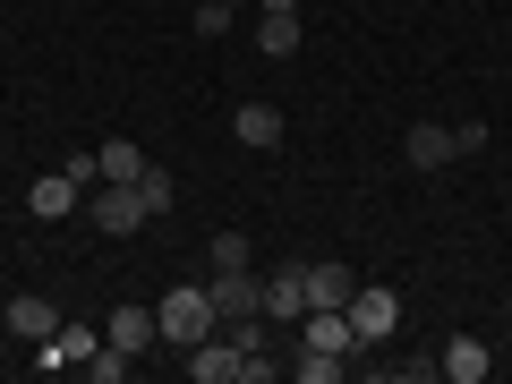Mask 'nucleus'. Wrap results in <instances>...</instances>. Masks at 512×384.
Masks as SVG:
<instances>
[{
    "instance_id": "nucleus-16",
    "label": "nucleus",
    "mask_w": 512,
    "mask_h": 384,
    "mask_svg": "<svg viewBox=\"0 0 512 384\" xmlns=\"http://www.w3.org/2000/svg\"><path fill=\"white\" fill-rule=\"evenodd\" d=\"M239 146H256V154H265V146H282V111L274 103H239Z\"/></svg>"
},
{
    "instance_id": "nucleus-18",
    "label": "nucleus",
    "mask_w": 512,
    "mask_h": 384,
    "mask_svg": "<svg viewBox=\"0 0 512 384\" xmlns=\"http://www.w3.org/2000/svg\"><path fill=\"white\" fill-rule=\"evenodd\" d=\"M239 265H248V239H239V231H214V239H205V274H239Z\"/></svg>"
},
{
    "instance_id": "nucleus-24",
    "label": "nucleus",
    "mask_w": 512,
    "mask_h": 384,
    "mask_svg": "<svg viewBox=\"0 0 512 384\" xmlns=\"http://www.w3.org/2000/svg\"><path fill=\"white\" fill-rule=\"evenodd\" d=\"M256 9H299V0H256Z\"/></svg>"
},
{
    "instance_id": "nucleus-17",
    "label": "nucleus",
    "mask_w": 512,
    "mask_h": 384,
    "mask_svg": "<svg viewBox=\"0 0 512 384\" xmlns=\"http://www.w3.org/2000/svg\"><path fill=\"white\" fill-rule=\"evenodd\" d=\"M137 197H146V214H154V222H163V214H171V205H180V180H171V171H163V163H146V171H137Z\"/></svg>"
},
{
    "instance_id": "nucleus-10",
    "label": "nucleus",
    "mask_w": 512,
    "mask_h": 384,
    "mask_svg": "<svg viewBox=\"0 0 512 384\" xmlns=\"http://www.w3.org/2000/svg\"><path fill=\"white\" fill-rule=\"evenodd\" d=\"M205 291H214L222 325H231V316H265V308H256V265H239V274H205Z\"/></svg>"
},
{
    "instance_id": "nucleus-7",
    "label": "nucleus",
    "mask_w": 512,
    "mask_h": 384,
    "mask_svg": "<svg viewBox=\"0 0 512 384\" xmlns=\"http://www.w3.org/2000/svg\"><path fill=\"white\" fill-rule=\"evenodd\" d=\"M453 154H461V137H453L444 120H419V128L402 137V163H410V171H444Z\"/></svg>"
},
{
    "instance_id": "nucleus-25",
    "label": "nucleus",
    "mask_w": 512,
    "mask_h": 384,
    "mask_svg": "<svg viewBox=\"0 0 512 384\" xmlns=\"http://www.w3.org/2000/svg\"><path fill=\"white\" fill-rule=\"evenodd\" d=\"M231 9H248V0H231Z\"/></svg>"
},
{
    "instance_id": "nucleus-21",
    "label": "nucleus",
    "mask_w": 512,
    "mask_h": 384,
    "mask_svg": "<svg viewBox=\"0 0 512 384\" xmlns=\"http://www.w3.org/2000/svg\"><path fill=\"white\" fill-rule=\"evenodd\" d=\"M231 18H239L231 0H197V9H188V26H197L205 43H214V35H231Z\"/></svg>"
},
{
    "instance_id": "nucleus-8",
    "label": "nucleus",
    "mask_w": 512,
    "mask_h": 384,
    "mask_svg": "<svg viewBox=\"0 0 512 384\" xmlns=\"http://www.w3.org/2000/svg\"><path fill=\"white\" fill-rule=\"evenodd\" d=\"M188 376H197V384H239V342H231V333L188 342Z\"/></svg>"
},
{
    "instance_id": "nucleus-3",
    "label": "nucleus",
    "mask_w": 512,
    "mask_h": 384,
    "mask_svg": "<svg viewBox=\"0 0 512 384\" xmlns=\"http://www.w3.org/2000/svg\"><path fill=\"white\" fill-rule=\"evenodd\" d=\"M94 350H103V325H86V316H60L52 342H35V367H43V376H60V367H86Z\"/></svg>"
},
{
    "instance_id": "nucleus-20",
    "label": "nucleus",
    "mask_w": 512,
    "mask_h": 384,
    "mask_svg": "<svg viewBox=\"0 0 512 384\" xmlns=\"http://www.w3.org/2000/svg\"><path fill=\"white\" fill-rule=\"evenodd\" d=\"M342 367H350V359H333V350H299V359H291V376H299V384H333Z\"/></svg>"
},
{
    "instance_id": "nucleus-14",
    "label": "nucleus",
    "mask_w": 512,
    "mask_h": 384,
    "mask_svg": "<svg viewBox=\"0 0 512 384\" xmlns=\"http://www.w3.org/2000/svg\"><path fill=\"white\" fill-rule=\"evenodd\" d=\"M9 333H18V342H52L60 308H52V299H35V291H18V299H9Z\"/></svg>"
},
{
    "instance_id": "nucleus-19",
    "label": "nucleus",
    "mask_w": 512,
    "mask_h": 384,
    "mask_svg": "<svg viewBox=\"0 0 512 384\" xmlns=\"http://www.w3.org/2000/svg\"><path fill=\"white\" fill-rule=\"evenodd\" d=\"M103 154V180H137L146 171V146H128V137H111V146H94Z\"/></svg>"
},
{
    "instance_id": "nucleus-15",
    "label": "nucleus",
    "mask_w": 512,
    "mask_h": 384,
    "mask_svg": "<svg viewBox=\"0 0 512 384\" xmlns=\"http://www.w3.org/2000/svg\"><path fill=\"white\" fill-rule=\"evenodd\" d=\"M256 52H265V60H291L299 52V9H265V18H256Z\"/></svg>"
},
{
    "instance_id": "nucleus-6",
    "label": "nucleus",
    "mask_w": 512,
    "mask_h": 384,
    "mask_svg": "<svg viewBox=\"0 0 512 384\" xmlns=\"http://www.w3.org/2000/svg\"><path fill=\"white\" fill-rule=\"evenodd\" d=\"M299 350H333V359H359V333L342 308H308L299 316Z\"/></svg>"
},
{
    "instance_id": "nucleus-13",
    "label": "nucleus",
    "mask_w": 512,
    "mask_h": 384,
    "mask_svg": "<svg viewBox=\"0 0 512 384\" xmlns=\"http://www.w3.org/2000/svg\"><path fill=\"white\" fill-rule=\"evenodd\" d=\"M26 205H35L43 222H60V214H77V205H86V188H77L69 171H43V180L26 188Z\"/></svg>"
},
{
    "instance_id": "nucleus-4",
    "label": "nucleus",
    "mask_w": 512,
    "mask_h": 384,
    "mask_svg": "<svg viewBox=\"0 0 512 384\" xmlns=\"http://www.w3.org/2000/svg\"><path fill=\"white\" fill-rule=\"evenodd\" d=\"M256 308H265V325H299L308 316V265H274L256 282Z\"/></svg>"
},
{
    "instance_id": "nucleus-9",
    "label": "nucleus",
    "mask_w": 512,
    "mask_h": 384,
    "mask_svg": "<svg viewBox=\"0 0 512 384\" xmlns=\"http://www.w3.org/2000/svg\"><path fill=\"white\" fill-rule=\"evenodd\" d=\"M487 367H495V350L478 342V333H453V342L436 350V376H444V384H478Z\"/></svg>"
},
{
    "instance_id": "nucleus-22",
    "label": "nucleus",
    "mask_w": 512,
    "mask_h": 384,
    "mask_svg": "<svg viewBox=\"0 0 512 384\" xmlns=\"http://www.w3.org/2000/svg\"><path fill=\"white\" fill-rule=\"evenodd\" d=\"M128 367H137V359L103 342V350H94V359H86V376H94V384H128Z\"/></svg>"
},
{
    "instance_id": "nucleus-2",
    "label": "nucleus",
    "mask_w": 512,
    "mask_h": 384,
    "mask_svg": "<svg viewBox=\"0 0 512 384\" xmlns=\"http://www.w3.org/2000/svg\"><path fill=\"white\" fill-rule=\"evenodd\" d=\"M77 214H86L94 231H111V239H128V231H146V222H154V214H146V197H137V180H94Z\"/></svg>"
},
{
    "instance_id": "nucleus-12",
    "label": "nucleus",
    "mask_w": 512,
    "mask_h": 384,
    "mask_svg": "<svg viewBox=\"0 0 512 384\" xmlns=\"http://www.w3.org/2000/svg\"><path fill=\"white\" fill-rule=\"evenodd\" d=\"M103 342L137 359L146 342H163V325H154V308H111V316H103Z\"/></svg>"
},
{
    "instance_id": "nucleus-11",
    "label": "nucleus",
    "mask_w": 512,
    "mask_h": 384,
    "mask_svg": "<svg viewBox=\"0 0 512 384\" xmlns=\"http://www.w3.org/2000/svg\"><path fill=\"white\" fill-rule=\"evenodd\" d=\"M350 291H359V274H350L342 256H316L308 265V308H350Z\"/></svg>"
},
{
    "instance_id": "nucleus-5",
    "label": "nucleus",
    "mask_w": 512,
    "mask_h": 384,
    "mask_svg": "<svg viewBox=\"0 0 512 384\" xmlns=\"http://www.w3.org/2000/svg\"><path fill=\"white\" fill-rule=\"evenodd\" d=\"M342 316H350V333H359V350H376V342H393V325H402V299H393V291H367V282H359Z\"/></svg>"
},
{
    "instance_id": "nucleus-1",
    "label": "nucleus",
    "mask_w": 512,
    "mask_h": 384,
    "mask_svg": "<svg viewBox=\"0 0 512 384\" xmlns=\"http://www.w3.org/2000/svg\"><path fill=\"white\" fill-rule=\"evenodd\" d=\"M154 325H163V342H205V333H222V316H214V291L205 282H180V291H163V308H154Z\"/></svg>"
},
{
    "instance_id": "nucleus-23",
    "label": "nucleus",
    "mask_w": 512,
    "mask_h": 384,
    "mask_svg": "<svg viewBox=\"0 0 512 384\" xmlns=\"http://www.w3.org/2000/svg\"><path fill=\"white\" fill-rule=\"evenodd\" d=\"M60 171H69L77 188H94V180H103V154H69V163H60Z\"/></svg>"
}]
</instances>
